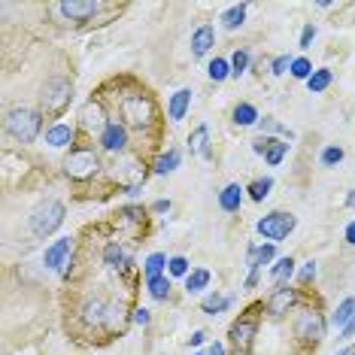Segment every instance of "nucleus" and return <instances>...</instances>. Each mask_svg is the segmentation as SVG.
<instances>
[{
	"instance_id": "obj_1",
	"label": "nucleus",
	"mask_w": 355,
	"mask_h": 355,
	"mask_svg": "<svg viewBox=\"0 0 355 355\" xmlns=\"http://www.w3.org/2000/svg\"><path fill=\"white\" fill-rule=\"evenodd\" d=\"M261 310H264V304L249 306V310H246V313H240V319L228 328V340H231L234 355H249V352H252V343H255V334H258V319H261Z\"/></svg>"
},
{
	"instance_id": "obj_2",
	"label": "nucleus",
	"mask_w": 355,
	"mask_h": 355,
	"mask_svg": "<svg viewBox=\"0 0 355 355\" xmlns=\"http://www.w3.org/2000/svg\"><path fill=\"white\" fill-rule=\"evenodd\" d=\"M40 131H43V112L31 110V107H15L6 116V134L12 137L15 143H34Z\"/></svg>"
},
{
	"instance_id": "obj_3",
	"label": "nucleus",
	"mask_w": 355,
	"mask_h": 355,
	"mask_svg": "<svg viewBox=\"0 0 355 355\" xmlns=\"http://www.w3.org/2000/svg\"><path fill=\"white\" fill-rule=\"evenodd\" d=\"M64 176L73 182H88L101 173V158L92 146H73L64 158Z\"/></svg>"
},
{
	"instance_id": "obj_4",
	"label": "nucleus",
	"mask_w": 355,
	"mask_h": 355,
	"mask_svg": "<svg viewBox=\"0 0 355 355\" xmlns=\"http://www.w3.org/2000/svg\"><path fill=\"white\" fill-rule=\"evenodd\" d=\"M119 112L125 119V128H134V131H149L155 122V103L149 94H125Z\"/></svg>"
},
{
	"instance_id": "obj_5",
	"label": "nucleus",
	"mask_w": 355,
	"mask_h": 355,
	"mask_svg": "<svg viewBox=\"0 0 355 355\" xmlns=\"http://www.w3.org/2000/svg\"><path fill=\"white\" fill-rule=\"evenodd\" d=\"M64 216H67V207L61 204V200H46V204H40L34 213H31V234H34V237H52L55 231L61 228L64 225Z\"/></svg>"
},
{
	"instance_id": "obj_6",
	"label": "nucleus",
	"mask_w": 355,
	"mask_h": 355,
	"mask_svg": "<svg viewBox=\"0 0 355 355\" xmlns=\"http://www.w3.org/2000/svg\"><path fill=\"white\" fill-rule=\"evenodd\" d=\"M325 331H328V322H325V316H322L319 310H313V306H306V310H301L295 316V337L301 343H306V346H316L325 340Z\"/></svg>"
},
{
	"instance_id": "obj_7",
	"label": "nucleus",
	"mask_w": 355,
	"mask_h": 355,
	"mask_svg": "<svg viewBox=\"0 0 355 355\" xmlns=\"http://www.w3.org/2000/svg\"><path fill=\"white\" fill-rule=\"evenodd\" d=\"M70 101H73V83H70V79H61V76L49 79V83L43 85V94H40L43 110L52 112V116H61V112L70 107Z\"/></svg>"
},
{
	"instance_id": "obj_8",
	"label": "nucleus",
	"mask_w": 355,
	"mask_h": 355,
	"mask_svg": "<svg viewBox=\"0 0 355 355\" xmlns=\"http://www.w3.org/2000/svg\"><path fill=\"white\" fill-rule=\"evenodd\" d=\"M295 225H297V219L292 213H282V209H277V213H268L264 219H258L255 231L261 234L268 243H279V240H286L288 234L295 231Z\"/></svg>"
},
{
	"instance_id": "obj_9",
	"label": "nucleus",
	"mask_w": 355,
	"mask_h": 355,
	"mask_svg": "<svg viewBox=\"0 0 355 355\" xmlns=\"http://www.w3.org/2000/svg\"><path fill=\"white\" fill-rule=\"evenodd\" d=\"M146 176H149V167L143 164L140 158H131V155H128L122 164H116V180H119V185H122L125 191H128V189H143Z\"/></svg>"
},
{
	"instance_id": "obj_10",
	"label": "nucleus",
	"mask_w": 355,
	"mask_h": 355,
	"mask_svg": "<svg viewBox=\"0 0 355 355\" xmlns=\"http://www.w3.org/2000/svg\"><path fill=\"white\" fill-rule=\"evenodd\" d=\"M70 258H73V237H61V240H55L52 246H46V252H43V264H46L49 270L67 273Z\"/></svg>"
},
{
	"instance_id": "obj_11",
	"label": "nucleus",
	"mask_w": 355,
	"mask_h": 355,
	"mask_svg": "<svg viewBox=\"0 0 355 355\" xmlns=\"http://www.w3.org/2000/svg\"><path fill=\"white\" fill-rule=\"evenodd\" d=\"M98 143L103 152H112V155H119V152H128V128L125 122H119V119H110L107 128L98 134Z\"/></svg>"
},
{
	"instance_id": "obj_12",
	"label": "nucleus",
	"mask_w": 355,
	"mask_h": 355,
	"mask_svg": "<svg viewBox=\"0 0 355 355\" xmlns=\"http://www.w3.org/2000/svg\"><path fill=\"white\" fill-rule=\"evenodd\" d=\"M295 304H297V292L295 288H288V282H286V286H277L270 292V297L264 301V310H268L273 319H282Z\"/></svg>"
},
{
	"instance_id": "obj_13",
	"label": "nucleus",
	"mask_w": 355,
	"mask_h": 355,
	"mask_svg": "<svg viewBox=\"0 0 355 355\" xmlns=\"http://www.w3.org/2000/svg\"><path fill=\"white\" fill-rule=\"evenodd\" d=\"M107 112H103V103L98 101V98H88L85 103H83V110H79V125L85 128L88 134H94V131H103L107 128Z\"/></svg>"
},
{
	"instance_id": "obj_14",
	"label": "nucleus",
	"mask_w": 355,
	"mask_h": 355,
	"mask_svg": "<svg viewBox=\"0 0 355 355\" xmlns=\"http://www.w3.org/2000/svg\"><path fill=\"white\" fill-rule=\"evenodd\" d=\"M101 10H103V3H98V0H64V3H58V12L70 21H88Z\"/></svg>"
},
{
	"instance_id": "obj_15",
	"label": "nucleus",
	"mask_w": 355,
	"mask_h": 355,
	"mask_svg": "<svg viewBox=\"0 0 355 355\" xmlns=\"http://www.w3.org/2000/svg\"><path fill=\"white\" fill-rule=\"evenodd\" d=\"M277 258V243H249L246 246V270L261 273L264 264H270Z\"/></svg>"
},
{
	"instance_id": "obj_16",
	"label": "nucleus",
	"mask_w": 355,
	"mask_h": 355,
	"mask_svg": "<svg viewBox=\"0 0 355 355\" xmlns=\"http://www.w3.org/2000/svg\"><path fill=\"white\" fill-rule=\"evenodd\" d=\"M107 310H110V304L103 301V297H88L83 304L79 319H83L88 328H101V325H107Z\"/></svg>"
},
{
	"instance_id": "obj_17",
	"label": "nucleus",
	"mask_w": 355,
	"mask_h": 355,
	"mask_svg": "<svg viewBox=\"0 0 355 355\" xmlns=\"http://www.w3.org/2000/svg\"><path fill=\"white\" fill-rule=\"evenodd\" d=\"M103 264H107V268H112V270H119V273L134 270V261L128 258V249H125L122 243H116V240L103 246Z\"/></svg>"
},
{
	"instance_id": "obj_18",
	"label": "nucleus",
	"mask_w": 355,
	"mask_h": 355,
	"mask_svg": "<svg viewBox=\"0 0 355 355\" xmlns=\"http://www.w3.org/2000/svg\"><path fill=\"white\" fill-rule=\"evenodd\" d=\"M189 110H191V88H180V92H173L171 101H167V119L176 125V122H182V119L189 116Z\"/></svg>"
},
{
	"instance_id": "obj_19",
	"label": "nucleus",
	"mask_w": 355,
	"mask_h": 355,
	"mask_svg": "<svg viewBox=\"0 0 355 355\" xmlns=\"http://www.w3.org/2000/svg\"><path fill=\"white\" fill-rule=\"evenodd\" d=\"M73 140H76V128L73 125L55 122V125L46 128V143H49L52 149H64V146H70Z\"/></svg>"
},
{
	"instance_id": "obj_20",
	"label": "nucleus",
	"mask_w": 355,
	"mask_h": 355,
	"mask_svg": "<svg viewBox=\"0 0 355 355\" xmlns=\"http://www.w3.org/2000/svg\"><path fill=\"white\" fill-rule=\"evenodd\" d=\"M243 198H246L243 185H240V182H228L219 191V209H225V213H237V209L243 207Z\"/></svg>"
},
{
	"instance_id": "obj_21",
	"label": "nucleus",
	"mask_w": 355,
	"mask_h": 355,
	"mask_svg": "<svg viewBox=\"0 0 355 355\" xmlns=\"http://www.w3.org/2000/svg\"><path fill=\"white\" fill-rule=\"evenodd\" d=\"M216 46V31L213 25H200L195 34H191V58H204V55Z\"/></svg>"
},
{
	"instance_id": "obj_22",
	"label": "nucleus",
	"mask_w": 355,
	"mask_h": 355,
	"mask_svg": "<svg viewBox=\"0 0 355 355\" xmlns=\"http://www.w3.org/2000/svg\"><path fill=\"white\" fill-rule=\"evenodd\" d=\"M189 152L191 155H200V158H213V149H209V128L207 125H198L195 131L189 134Z\"/></svg>"
},
{
	"instance_id": "obj_23",
	"label": "nucleus",
	"mask_w": 355,
	"mask_h": 355,
	"mask_svg": "<svg viewBox=\"0 0 355 355\" xmlns=\"http://www.w3.org/2000/svg\"><path fill=\"white\" fill-rule=\"evenodd\" d=\"M295 258L292 255H286V258H277V264H273V268L268 270V279L273 282V286H286L288 279L295 277Z\"/></svg>"
},
{
	"instance_id": "obj_24",
	"label": "nucleus",
	"mask_w": 355,
	"mask_h": 355,
	"mask_svg": "<svg viewBox=\"0 0 355 355\" xmlns=\"http://www.w3.org/2000/svg\"><path fill=\"white\" fill-rule=\"evenodd\" d=\"M234 301H237V297H234V295H222V292H213V295H207L204 301H200V310H204L207 316H219V313L231 310V306H234Z\"/></svg>"
},
{
	"instance_id": "obj_25",
	"label": "nucleus",
	"mask_w": 355,
	"mask_h": 355,
	"mask_svg": "<svg viewBox=\"0 0 355 355\" xmlns=\"http://www.w3.org/2000/svg\"><path fill=\"white\" fill-rule=\"evenodd\" d=\"M180 164H182V152L180 149H167V152H161V155L155 158V164H152V173L167 176V173H173Z\"/></svg>"
},
{
	"instance_id": "obj_26",
	"label": "nucleus",
	"mask_w": 355,
	"mask_h": 355,
	"mask_svg": "<svg viewBox=\"0 0 355 355\" xmlns=\"http://www.w3.org/2000/svg\"><path fill=\"white\" fill-rule=\"evenodd\" d=\"M231 119H234V125L237 128H252V125H258L261 122V116H258V110L252 107V103H237V107L231 110Z\"/></svg>"
},
{
	"instance_id": "obj_27",
	"label": "nucleus",
	"mask_w": 355,
	"mask_h": 355,
	"mask_svg": "<svg viewBox=\"0 0 355 355\" xmlns=\"http://www.w3.org/2000/svg\"><path fill=\"white\" fill-rule=\"evenodd\" d=\"M246 12H249V6H246V3H234V6H228V10L219 15L222 28H225V31H237V28H243Z\"/></svg>"
},
{
	"instance_id": "obj_28",
	"label": "nucleus",
	"mask_w": 355,
	"mask_h": 355,
	"mask_svg": "<svg viewBox=\"0 0 355 355\" xmlns=\"http://www.w3.org/2000/svg\"><path fill=\"white\" fill-rule=\"evenodd\" d=\"M209 279H213V277H209L207 268H195V270L189 273V277H185V292H189V295L207 292V288H209Z\"/></svg>"
},
{
	"instance_id": "obj_29",
	"label": "nucleus",
	"mask_w": 355,
	"mask_h": 355,
	"mask_svg": "<svg viewBox=\"0 0 355 355\" xmlns=\"http://www.w3.org/2000/svg\"><path fill=\"white\" fill-rule=\"evenodd\" d=\"M167 261H171V258H167L164 252H152L146 261H143V277L146 279H155V277H164V270H167Z\"/></svg>"
},
{
	"instance_id": "obj_30",
	"label": "nucleus",
	"mask_w": 355,
	"mask_h": 355,
	"mask_svg": "<svg viewBox=\"0 0 355 355\" xmlns=\"http://www.w3.org/2000/svg\"><path fill=\"white\" fill-rule=\"evenodd\" d=\"M246 191H249V200L261 204V200L273 191V176H258V180H252V182L246 185Z\"/></svg>"
},
{
	"instance_id": "obj_31",
	"label": "nucleus",
	"mask_w": 355,
	"mask_h": 355,
	"mask_svg": "<svg viewBox=\"0 0 355 355\" xmlns=\"http://www.w3.org/2000/svg\"><path fill=\"white\" fill-rule=\"evenodd\" d=\"M331 83H334V73H331L328 67H316V73L306 79V88H310L313 94H322V92L331 88Z\"/></svg>"
},
{
	"instance_id": "obj_32",
	"label": "nucleus",
	"mask_w": 355,
	"mask_h": 355,
	"mask_svg": "<svg viewBox=\"0 0 355 355\" xmlns=\"http://www.w3.org/2000/svg\"><path fill=\"white\" fill-rule=\"evenodd\" d=\"M258 128H261V134H264V137H273V134H279L282 140H295V131H292V128L279 125L277 119H270V116H264L261 122H258Z\"/></svg>"
},
{
	"instance_id": "obj_33",
	"label": "nucleus",
	"mask_w": 355,
	"mask_h": 355,
	"mask_svg": "<svg viewBox=\"0 0 355 355\" xmlns=\"http://www.w3.org/2000/svg\"><path fill=\"white\" fill-rule=\"evenodd\" d=\"M286 155H288V140H277V137H273L270 149L264 152V164H268V167H279Z\"/></svg>"
},
{
	"instance_id": "obj_34",
	"label": "nucleus",
	"mask_w": 355,
	"mask_h": 355,
	"mask_svg": "<svg viewBox=\"0 0 355 355\" xmlns=\"http://www.w3.org/2000/svg\"><path fill=\"white\" fill-rule=\"evenodd\" d=\"M355 316V297H343L340 304H337V310H334V316H331V325H337V328H343L346 322H349Z\"/></svg>"
},
{
	"instance_id": "obj_35",
	"label": "nucleus",
	"mask_w": 355,
	"mask_h": 355,
	"mask_svg": "<svg viewBox=\"0 0 355 355\" xmlns=\"http://www.w3.org/2000/svg\"><path fill=\"white\" fill-rule=\"evenodd\" d=\"M207 76L213 79V83H225V79L231 76V61L228 58H213L207 64Z\"/></svg>"
},
{
	"instance_id": "obj_36",
	"label": "nucleus",
	"mask_w": 355,
	"mask_h": 355,
	"mask_svg": "<svg viewBox=\"0 0 355 355\" xmlns=\"http://www.w3.org/2000/svg\"><path fill=\"white\" fill-rule=\"evenodd\" d=\"M146 292L155 297V301H167V295H171V277H155V279H146Z\"/></svg>"
},
{
	"instance_id": "obj_37",
	"label": "nucleus",
	"mask_w": 355,
	"mask_h": 355,
	"mask_svg": "<svg viewBox=\"0 0 355 355\" xmlns=\"http://www.w3.org/2000/svg\"><path fill=\"white\" fill-rule=\"evenodd\" d=\"M191 273V264L185 255H171V261H167V277H189Z\"/></svg>"
},
{
	"instance_id": "obj_38",
	"label": "nucleus",
	"mask_w": 355,
	"mask_h": 355,
	"mask_svg": "<svg viewBox=\"0 0 355 355\" xmlns=\"http://www.w3.org/2000/svg\"><path fill=\"white\" fill-rule=\"evenodd\" d=\"M246 70H249V52L246 49H237V52L231 55V76L240 79Z\"/></svg>"
},
{
	"instance_id": "obj_39",
	"label": "nucleus",
	"mask_w": 355,
	"mask_h": 355,
	"mask_svg": "<svg viewBox=\"0 0 355 355\" xmlns=\"http://www.w3.org/2000/svg\"><path fill=\"white\" fill-rule=\"evenodd\" d=\"M343 155H346V152L340 146H325V149L319 152V164L322 167H337L343 161Z\"/></svg>"
},
{
	"instance_id": "obj_40",
	"label": "nucleus",
	"mask_w": 355,
	"mask_h": 355,
	"mask_svg": "<svg viewBox=\"0 0 355 355\" xmlns=\"http://www.w3.org/2000/svg\"><path fill=\"white\" fill-rule=\"evenodd\" d=\"M288 73H292L295 79H304V83H306V79L316 73V70H313V61L301 55V58H295V61H292V70H288Z\"/></svg>"
},
{
	"instance_id": "obj_41",
	"label": "nucleus",
	"mask_w": 355,
	"mask_h": 355,
	"mask_svg": "<svg viewBox=\"0 0 355 355\" xmlns=\"http://www.w3.org/2000/svg\"><path fill=\"white\" fill-rule=\"evenodd\" d=\"M292 55H277V58H273L270 61V73L273 76H282V73H286V70H292Z\"/></svg>"
},
{
	"instance_id": "obj_42",
	"label": "nucleus",
	"mask_w": 355,
	"mask_h": 355,
	"mask_svg": "<svg viewBox=\"0 0 355 355\" xmlns=\"http://www.w3.org/2000/svg\"><path fill=\"white\" fill-rule=\"evenodd\" d=\"M316 273H319V268H316V261H306L301 270H297V282L301 286H310L313 279H316Z\"/></svg>"
},
{
	"instance_id": "obj_43",
	"label": "nucleus",
	"mask_w": 355,
	"mask_h": 355,
	"mask_svg": "<svg viewBox=\"0 0 355 355\" xmlns=\"http://www.w3.org/2000/svg\"><path fill=\"white\" fill-rule=\"evenodd\" d=\"M313 40H316V25H304V31H301V40H297V46H301V49H310L313 46Z\"/></svg>"
},
{
	"instance_id": "obj_44",
	"label": "nucleus",
	"mask_w": 355,
	"mask_h": 355,
	"mask_svg": "<svg viewBox=\"0 0 355 355\" xmlns=\"http://www.w3.org/2000/svg\"><path fill=\"white\" fill-rule=\"evenodd\" d=\"M131 322H134V325H143V328H146L149 322H152V313L146 310V306H137V310L131 313Z\"/></svg>"
},
{
	"instance_id": "obj_45",
	"label": "nucleus",
	"mask_w": 355,
	"mask_h": 355,
	"mask_svg": "<svg viewBox=\"0 0 355 355\" xmlns=\"http://www.w3.org/2000/svg\"><path fill=\"white\" fill-rule=\"evenodd\" d=\"M270 143H273V137H255V140H252V152H255V155H264V152H268L270 149Z\"/></svg>"
},
{
	"instance_id": "obj_46",
	"label": "nucleus",
	"mask_w": 355,
	"mask_h": 355,
	"mask_svg": "<svg viewBox=\"0 0 355 355\" xmlns=\"http://www.w3.org/2000/svg\"><path fill=\"white\" fill-rule=\"evenodd\" d=\"M225 352H228V349H225V343H219V340H213V343H209V346H207V349H198L195 355H225Z\"/></svg>"
},
{
	"instance_id": "obj_47",
	"label": "nucleus",
	"mask_w": 355,
	"mask_h": 355,
	"mask_svg": "<svg viewBox=\"0 0 355 355\" xmlns=\"http://www.w3.org/2000/svg\"><path fill=\"white\" fill-rule=\"evenodd\" d=\"M173 204H171V198H158L155 204H152V213H158V216H164V213H171Z\"/></svg>"
},
{
	"instance_id": "obj_48",
	"label": "nucleus",
	"mask_w": 355,
	"mask_h": 355,
	"mask_svg": "<svg viewBox=\"0 0 355 355\" xmlns=\"http://www.w3.org/2000/svg\"><path fill=\"white\" fill-rule=\"evenodd\" d=\"M352 337H355V316L340 328V340H352Z\"/></svg>"
},
{
	"instance_id": "obj_49",
	"label": "nucleus",
	"mask_w": 355,
	"mask_h": 355,
	"mask_svg": "<svg viewBox=\"0 0 355 355\" xmlns=\"http://www.w3.org/2000/svg\"><path fill=\"white\" fill-rule=\"evenodd\" d=\"M207 337H209V334H207V331H204V328H198V331H195V334H191V337H189V343H191V346H204V343H207Z\"/></svg>"
},
{
	"instance_id": "obj_50",
	"label": "nucleus",
	"mask_w": 355,
	"mask_h": 355,
	"mask_svg": "<svg viewBox=\"0 0 355 355\" xmlns=\"http://www.w3.org/2000/svg\"><path fill=\"white\" fill-rule=\"evenodd\" d=\"M343 240H346V243H349V246H355V219H352V222L343 228Z\"/></svg>"
},
{
	"instance_id": "obj_51",
	"label": "nucleus",
	"mask_w": 355,
	"mask_h": 355,
	"mask_svg": "<svg viewBox=\"0 0 355 355\" xmlns=\"http://www.w3.org/2000/svg\"><path fill=\"white\" fill-rule=\"evenodd\" d=\"M258 279H261V273H246L243 288H255V286H258Z\"/></svg>"
},
{
	"instance_id": "obj_52",
	"label": "nucleus",
	"mask_w": 355,
	"mask_h": 355,
	"mask_svg": "<svg viewBox=\"0 0 355 355\" xmlns=\"http://www.w3.org/2000/svg\"><path fill=\"white\" fill-rule=\"evenodd\" d=\"M334 355H355V343H349V346H343L340 352H334Z\"/></svg>"
},
{
	"instance_id": "obj_53",
	"label": "nucleus",
	"mask_w": 355,
	"mask_h": 355,
	"mask_svg": "<svg viewBox=\"0 0 355 355\" xmlns=\"http://www.w3.org/2000/svg\"><path fill=\"white\" fill-rule=\"evenodd\" d=\"M346 207H355V189H349V195H346Z\"/></svg>"
}]
</instances>
